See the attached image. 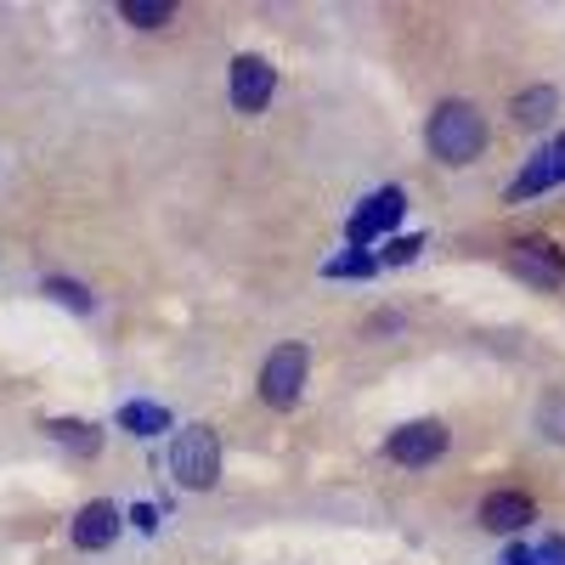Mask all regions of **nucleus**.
I'll return each mask as SVG.
<instances>
[{
  "mask_svg": "<svg viewBox=\"0 0 565 565\" xmlns=\"http://www.w3.org/2000/svg\"><path fill=\"white\" fill-rule=\"evenodd\" d=\"M487 114L476 103H441L424 125V141H430V153L441 164H476L487 153Z\"/></svg>",
  "mask_w": 565,
  "mask_h": 565,
  "instance_id": "obj_1",
  "label": "nucleus"
},
{
  "mask_svg": "<svg viewBox=\"0 0 565 565\" xmlns=\"http://www.w3.org/2000/svg\"><path fill=\"white\" fill-rule=\"evenodd\" d=\"M170 469H175V481L186 492H210L215 487V476H221V441H215L210 424H186V430L175 436Z\"/></svg>",
  "mask_w": 565,
  "mask_h": 565,
  "instance_id": "obj_2",
  "label": "nucleus"
},
{
  "mask_svg": "<svg viewBox=\"0 0 565 565\" xmlns=\"http://www.w3.org/2000/svg\"><path fill=\"white\" fill-rule=\"evenodd\" d=\"M306 367H311V351L300 340L277 345L266 362H260V402L266 407H295L300 391H306Z\"/></svg>",
  "mask_w": 565,
  "mask_h": 565,
  "instance_id": "obj_3",
  "label": "nucleus"
},
{
  "mask_svg": "<svg viewBox=\"0 0 565 565\" xmlns=\"http://www.w3.org/2000/svg\"><path fill=\"white\" fill-rule=\"evenodd\" d=\"M385 452H391L396 463H407V469L436 463V458L447 452V424H441V418H413V424H402V430H391Z\"/></svg>",
  "mask_w": 565,
  "mask_h": 565,
  "instance_id": "obj_4",
  "label": "nucleus"
},
{
  "mask_svg": "<svg viewBox=\"0 0 565 565\" xmlns=\"http://www.w3.org/2000/svg\"><path fill=\"white\" fill-rule=\"evenodd\" d=\"M271 90H277V68L255 52H244L238 63H232V108L238 114H260L271 103Z\"/></svg>",
  "mask_w": 565,
  "mask_h": 565,
  "instance_id": "obj_5",
  "label": "nucleus"
},
{
  "mask_svg": "<svg viewBox=\"0 0 565 565\" xmlns=\"http://www.w3.org/2000/svg\"><path fill=\"white\" fill-rule=\"evenodd\" d=\"M509 266L521 271L526 282H537V289H559V282H565V255L548 238H521L509 249Z\"/></svg>",
  "mask_w": 565,
  "mask_h": 565,
  "instance_id": "obj_6",
  "label": "nucleus"
},
{
  "mask_svg": "<svg viewBox=\"0 0 565 565\" xmlns=\"http://www.w3.org/2000/svg\"><path fill=\"white\" fill-rule=\"evenodd\" d=\"M537 521V503L526 492H487L481 498V526L487 532H526Z\"/></svg>",
  "mask_w": 565,
  "mask_h": 565,
  "instance_id": "obj_7",
  "label": "nucleus"
},
{
  "mask_svg": "<svg viewBox=\"0 0 565 565\" xmlns=\"http://www.w3.org/2000/svg\"><path fill=\"white\" fill-rule=\"evenodd\" d=\"M402 210H407V193H402V186H385V193H373V199L351 215V244H367L373 232H385L391 221H402Z\"/></svg>",
  "mask_w": 565,
  "mask_h": 565,
  "instance_id": "obj_8",
  "label": "nucleus"
},
{
  "mask_svg": "<svg viewBox=\"0 0 565 565\" xmlns=\"http://www.w3.org/2000/svg\"><path fill=\"white\" fill-rule=\"evenodd\" d=\"M119 537V509L114 503H85L79 514H74V548H85V554H97V548H108Z\"/></svg>",
  "mask_w": 565,
  "mask_h": 565,
  "instance_id": "obj_9",
  "label": "nucleus"
},
{
  "mask_svg": "<svg viewBox=\"0 0 565 565\" xmlns=\"http://www.w3.org/2000/svg\"><path fill=\"white\" fill-rule=\"evenodd\" d=\"M559 181H565V136L554 141V148L532 153V164L521 170V181L509 186V199H532V193H548V186H559Z\"/></svg>",
  "mask_w": 565,
  "mask_h": 565,
  "instance_id": "obj_10",
  "label": "nucleus"
},
{
  "mask_svg": "<svg viewBox=\"0 0 565 565\" xmlns=\"http://www.w3.org/2000/svg\"><path fill=\"white\" fill-rule=\"evenodd\" d=\"M40 430L52 436L57 447L79 452V458H97V452H103V430H97V424H85V418H45Z\"/></svg>",
  "mask_w": 565,
  "mask_h": 565,
  "instance_id": "obj_11",
  "label": "nucleus"
},
{
  "mask_svg": "<svg viewBox=\"0 0 565 565\" xmlns=\"http://www.w3.org/2000/svg\"><path fill=\"white\" fill-rule=\"evenodd\" d=\"M559 108V90L554 85H532V90H521V97H514V119H521V125H543L548 114Z\"/></svg>",
  "mask_w": 565,
  "mask_h": 565,
  "instance_id": "obj_12",
  "label": "nucleus"
},
{
  "mask_svg": "<svg viewBox=\"0 0 565 565\" xmlns=\"http://www.w3.org/2000/svg\"><path fill=\"white\" fill-rule=\"evenodd\" d=\"M119 424H125L130 436H159V430H170V413L153 407V402H125L119 407Z\"/></svg>",
  "mask_w": 565,
  "mask_h": 565,
  "instance_id": "obj_13",
  "label": "nucleus"
},
{
  "mask_svg": "<svg viewBox=\"0 0 565 565\" xmlns=\"http://www.w3.org/2000/svg\"><path fill=\"white\" fill-rule=\"evenodd\" d=\"M119 18L136 23V29H164V23L175 18V7H170V0H125Z\"/></svg>",
  "mask_w": 565,
  "mask_h": 565,
  "instance_id": "obj_14",
  "label": "nucleus"
},
{
  "mask_svg": "<svg viewBox=\"0 0 565 565\" xmlns=\"http://www.w3.org/2000/svg\"><path fill=\"white\" fill-rule=\"evenodd\" d=\"M45 295L63 300L68 311H97V295H90L85 282H74V277H45Z\"/></svg>",
  "mask_w": 565,
  "mask_h": 565,
  "instance_id": "obj_15",
  "label": "nucleus"
},
{
  "mask_svg": "<svg viewBox=\"0 0 565 565\" xmlns=\"http://www.w3.org/2000/svg\"><path fill=\"white\" fill-rule=\"evenodd\" d=\"M537 424H543V436L565 441V396H548V402L537 407Z\"/></svg>",
  "mask_w": 565,
  "mask_h": 565,
  "instance_id": "obj_16",
  "label": "nucleus"
},
{
  "mask_svg": "<svg viewBox=\"0 0 565 565\" xmlns=\"http://www.w3.org/2000/svg\"><path fill=\"white\" fill-rule=\"evenodd\" d=\"M373 266H380L373 255H340V260H328V277H367Z\"/></svg>",
  "mask_w": 565,
  "mask_h": 565,
  "instance_id": "obj_17",
  "label": "nucleus"
},
{
  "mask_svg": "<svg viewBox=\"0 0 565 565\" xmlns=\"http://www.w3.org/2000/svg\"><path fill=\"white\" fill-rule=\"evenodd\" d=\"M532 565H565V537H543V548L532 554Z\"/></svg>",
  "mask_w": 565,
  "mask_h": 565,
  "instance_id": "obj_18",
  "label": "nucleus"
},
{
  "mask_svg": "<svg viewBox=\"0 0 565 565\" xmlns=\"http://www.w3.org/2000/svg\"><path fill=\"white\" fill-rule=\"evenodd\" d=\"M418 249H424V238H396V244H391V260H413Z\"/></svg>",
  "mask_w": 565,
  "mask_h": 565,
  "instance_id": "obj_19",
  "label": "nucleus"
},
{
  "mask_svg": "<svg viewBox=\"0 0 565 565\" xmlns=\"http://www.w3.org/2000/svg\"><path fill=\"white\" fill-rule=\"evenodd\" d=\"M130 521H136L141 532H153V526H159V509H153V503H141V509L130 514Z\"/></svg>",
  "mask_w": 565,
  "mask_h": 565,
  "instance_id": "obj_20",
  "label": "nucleus"
}]
</instances>
